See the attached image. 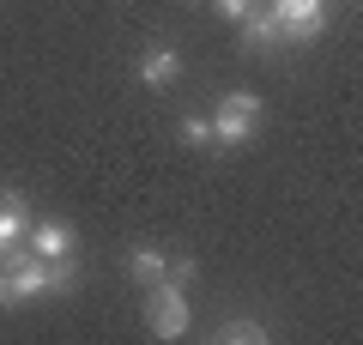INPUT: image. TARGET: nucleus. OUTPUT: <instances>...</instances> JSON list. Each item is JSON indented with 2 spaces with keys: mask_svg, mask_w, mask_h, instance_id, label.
Masks as SVG:
<instances>
[{
  "mask_svg": "<svg viewBox=\"0 0 363 345\" xmlns=\"http://www.w3.org/2000/svg\"><path fill=\"white\" fill-rule=\"evenodd\" d=\"M145 327L157 333V339H182L188 333V285H145Z\"/></svg>",
  "mask_w": 363,
  "mask_h": 345,
  "instance_id": "f03ea898",
  "label": "nucleus"
},
{
  "mask_svg": "<svg viewBox=\"0 0 363 345\" xmlns=\"http://www.w3.org/2000/svg\"><path fill=\"white\" fill-rule=\"evenodd\" d=\"M182 140H188V146H206L212 140V115H188V121H182Z\"/></svg>",
  "mask_w": 363,
  "mask_h": 345,
  "instance_id": "9b49d317",
  "label": "nucleus"
},
{
  "mask_svg": "<svg viewBox=\"0 0 363 345\" xmlns=\"http://www.w3.org/2000/svg\"><path fill=\"white\" fill-rule=\"evenodd\" d=\"M260 133V97L255 91H230V97L212 109V140L218 146H248Z\"/></svg>",
  "mask_w": 363,
  "mask_h": 345,
  "instance_id": "7ed1b4c3",
  "label": "nucleus"
},
{
  "mask_svg": "<svg viewBox=\"0 0 363 345\" xmlns=\"http://www.w3.org/2000/svg\"><path fill=\"white\" fill-rule=\"evenodd\" d=\"M164 279H169V285H194V261H182V255H176V261H169V273H164Z\"/></svg>",
  "mask_w": 363,
  "mask_h": 345,
  "instance_id": "ddd939ff",
  "label": "nucleus"
},
{
  "mask_svg": "<svg viewBox=\"0 0 363 345\" xmlns=\"http://www.w3.org/2000/svg\"><path fill=\"white\" fill-rule=\"evenodd\" d=\"M30 230V200L18 188H0V261H13Z\"/></svg>",
  "mask_w": 363,
  "mask_h": 345,
  "instance_id": "39448f33",
  "label": "nucleus"
},
{
  "mask_svg": "<svg viewBox=\"0 0 363 345\" xmlns=\"http://www.w3.org/2000/svg\"><path fill=\"white\" fill-rule=\"evenodd\" d=\"M242 43H248V49H279V25H272V13H248L242 18Z\"/></svg>",
  "mask_w": 363,
  "mask_h": 345,
  "instance_id": "1a4fd4ad",
  "label": "nucleus"
},
{
  "mask_svg": "<svg viewBox=\"0 0 363 345\" xmlns=\"http://www.w3.org/2000/svg\"><path fill=\"white\" fill-rule=\"evenodd\" d=\"M128 273H133L140 285H157V279L169 273V255H157V248H133V255H128Z\"/></svg>",
  "mask_w": 363,
  "mask_h": 345,
  "instance_id": "6e6552de",
  "label": "nucleus"
},
{
  "mask_svg": "<svg viewBox=\"0 0 363 345\" xmlns=\"http://www.w3.org/2000/svg\"><path fill=\"white\" fill-rule=\"evenodd\" d=\"M212 6H218V13H224V18H236V25H242V18H248V13H255V0H212Z\"/></svg>",
  "mask_w": 363,
  "mask_h": 345,
  "instance_id": "f8f14e48",
  "label": "nucleus"
},
{
  "mask_svg": "<svg viewBox=\"0 0 363 345\" xmlns=\"http://www.w3.org/2000/svg\"><path fill=\"white\" fill-rule=\"evenodd\" d=\"M73 285V261H0V309H13V303H25V297H37V291H67Z\"/></svg>",
  "mask_w": 363,
  "mask_h": 345,
  "instance_id": "f257e3e1",
  "label": "nucleus"
},
{
  "mask_svg": "<svg viewBox=\"0 0 363 345\" xmlns=\"http://www.w3.org/2000/svg\"><path fill=\"white\" fill-rule=\"evenodd\" d=\"M272 25H279V43H315L327 31V6L321 0H272Z\"/></svg>",
  "mask_w": 363,
  "mask_h": 345,
  "instance_id": "20e7f679",
  "label": "nucleus"
},
{
  "mask_svg": "<svg viewBox=\"0 0 363 345\" xmlns=\"http://www.w3.org/2000/svg\"><path fill=\"white\" fill-rule=\"evenodd\" d=\"M25 236H30V255H43V261H73V248H79L73 224H30Z\"/></svg>",
  "mask_w": 363,
  "mask_h": 345,
  "instance_id": "423d86ee",
  "label": "nucleus"
},
{
  "mask_svg": "<svg viewBox=\"0 0 363 345\" xmlns=\"http://www.w3.org/2000/svg\"><path fill=\"white\" fill-rule=\"evenodd\" d=\"M176 73H182V55L176 49H145L140 55V85L164 91V85H176Z\"/></svg>",
  "mask_w": 363,
  "mask_h": 345,
  "instance_id": "0eeeda50",
  "label": "nucleus"
},
{
  "mask_svg": "<svg viewBox=\"0 0 363 345\" xmlns=\"http://www.w3.org/2000/svg\"><path fill=\"white\" fill-rule=\"evenodd\" d=\"M218 339H230V345H260V339H267V327H260V321H224Z\"/></svg>",
  "mask_w": 363,
  "mask_h": 345,
  "instance_id": "9d476101",
  "label": "nucleus"
}]
</instances>
